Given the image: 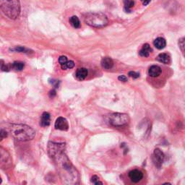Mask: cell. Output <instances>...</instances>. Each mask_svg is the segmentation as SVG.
Wrapping results in <instances>:
<instances>
[{
  "instance_id": "4",
  "label": "cell",
  "mask_w": 185,
  "mask_h": 185,
  "mask_svg": "<svg viewBox=\"0 0 185 185\" xmlns=\"http://www.w3.org/2000/svg\"><path fill=\"white\" fill-rule=\"evenodd\" d=\"M86 24L94 28H103L108 25L109 20L104 13H88L85 18Z\"/></svg>"
},
{
  "instance_id": "1",
  "label": "cell",
  "mask_w": 185,
  "mask_h": 185,
  "mask_svg": "<svg viewBox=\"0 0 185 185\" xmlns=\"http://www.w3.org/2000/svg\"><path fill=\"white\" fill-rule=\"evenodd\" d=\"M64 150V143L49 142L48 144V154L54 162L61 181L66 184H78L80 179L78 171L70 162Z\"/></svg>"
},
{
  "instance_id": "7",
  "label": "cell",
  "mask_w": 185,
  "mask_h": 185,
  "mask_svg": "<svg viewBox=\"0 0 185 185\" xmlns=\"http://www.w3.org/2000/svg\"><path fill=\"white\" fill-rule=\"evenodd\" d=\"M12 164L10 155L3 148H1V166L2 167H9Z\"/></svg>"
},
{
  "instance_id": "23",
  "label": "cell",
  "mask_w": 185,
  "mask_h": 185,
  "mask_svg": "<svg viewBox=\"0 0 185 185\" xmlns=\"http://www.w3.org/2000/svg\"><path fill=\"white\" fill-rule=\"evenodd\" d=\"M59 62L61 65L64 64H65V63L67 62V56H61L59 58Z\"/></svg>"
},
{
  "instance_id": "22",
  "label": "cell",
  "mask_w": 185,
  "mask_h": 185,
  "mask_svg": "<svg viewBox=\"0 0 185 185\" xmlns=\"http://www.w3.org/2000/svg\"><path fill=\"white\" fill-rule=\"evenodd\" d=\"M91 182L92 184L98 185V184H103V182H101L100 180H99V178L98 176L96 175H94L92 176L91 178Z\"/></svg>"
},
{
  "instance_id": "10",
  "label": "cell",
  "mask_w": 185,
  "mask_h": 185,
  "mask_svg": "<svg viewBox=\"0 0 185 185\" xmlns=\"http://www.w3.org/2000/svg\"><path fill=\"white\" fill-rule=\"evenodd\" d=\"M161 68L157 65H153L150 67L148 70V74L152 78H156L161 74Z\"/></svg>"
},
{
  "instance_id": "8",
  "label": "cell",
  "mask_w": 185,
  "mask_h": 185,
  "mask_svg": "<svg viewBox=\"0 0 185 185\" xmlns=\"http://www.w3.org/2000/svg\"><path fill=\"white\" fill-rule=\"evenodd\" d=\"M54 127L56 130H62V131H67L69 129V124L68 121L64 117H58L55 121Z\"/></svg>"
},
{
  "instance_id": "16",
  "label": "cell",
  "mask_w": 185,
  "mask_h": 185,
  "mask_svg": "<svg viewBox=\"0 0 185 185\" xmlns=\"http://www.w3.org/2000/svg\"><path fill=\"white\" fill-rule=\"evenodd\" d=\"M157 60L160 62L164 63V64H168L170 62V56L166 53H162L157 56Z\"/></svg>"
},
{
  "instance_id": "25",
  "label": "cell",
  "mask_w": 185,
  "mask_h": 185,
  "mask_svg": "<svg viewBox=\"0 0 185 185\" xmlns=\"http://www.w3.org/2000/svg\"><path fill=\"white\" fill-rule=\"evenodd\" d=\"M14 50L16 51H20V52H26V51H28L25 48L22 47V46H18V47L15 48Z\"/></svg>"
},
{
  "instance_id": "6",
  "label": "cell",
  "mask_w": 185,
  "mask_h": 185,
  "mask_svg": "<svg viewBox=\"0 0 185 185\" xmlns=\"http://www.w3.org/2000/svg\"><path fill=\"white\" fill-rule=\"evenodd\" d=\"M164 158H165V155L160 149L156 148L153 152V161L154 162V164L156 167L161 168L162 166L163 163H164Z\"/></svg>"
},
{
  "instance_id": "9",
  "label": "cell",
  "mask_w": 185,
  "mask_h": 185,
  "mask_svg": "<svg viewBox=\"0 0 185 185\" xmlns=\"http://www.w3.org/2000/svg\"><path fill=\"white\" fill-rule=\"evenodd\" d=\"M129 177L130 180L133 183H138L143 179V174L141 171L138 170V169H134L130 171Z\"/></svg>"
},
{
  "instance_id": "11",
  "label": "cell",
  "mask_w": 185,
  "mask_h": 185,
  "mask_svg": "<svg viewBox=\"0 0 185 185\" xmlns=\"http://www.w3.org/2000/svg\"><path fill=\"white\" fill-rule=\"evenodd\" d=\"M152 51L153 50H152L150 46L148 44H145L143 46V48L139 52V54H140V56H143V57H148V56H150Z\"/></svg>"
},
{
  "instance_id": "15",
  "label": "cell",
  "mask_w": 185,
  "mask_h": 185,
  "mask_svg": "<svg viewBox=\"0 0 185 185\" xmlns=\"http://www.w3.org/2000/svg\"><path fill=\"white\" fill-rule=\"evenodd\" d=\"M88 71L86 68H80L76 72V78L79 80H84L88 76Z\"/></svg>"
},
{
  "instance_id": "12",
  "label": "cell",
  "mask_w": 185,
  "mask_h": 185,
  "mask_svg": "<svg viewBox=\"0 0 185 185\" xmlns=\"http://www.w3.org/2000/svg\"><path fill=\"white\" fill-rule=\"evenodd\" d=\"M51 121V116L49 113L48 112H44L41 115V118L40 124L42 127H48L50 124Z\"/></svg>"
},
{
  "instance_id": "24",
  "label": "cell",
  "mask_w": 185,
  "mask_h": 185,
  "mask_svg": "<svg viewBox=\"0 0 185 185\" xmlns=\"http://www.w3.org/2000/svg\"><path fill=\"white\" fill-rule=\"evenodd\" d=\"M129 75L131 78H132L133 79H137L140 77V74L138 73H136V72L134 71H131L129 73Z\"/></svg>"
},
{
  "instance_id": "20",
  "label": "cell",
  "mask_w": 185,
  "mask_h": 185,
  "mask_svg": "<svg viewBox=\"0 0 185 185\" xmlns=\"http://www.w3.org/2000/svg\"><path fill=\"white\" fill-rule=\"evenodd\" d=\"M24 66H25V64L23 62H20V61H15L12 65L13 68H14L17 71H21L24 68Z\"/></svg>"
},
{
  "instance_id": "17",
  "label": "cell",
  "mask_w": 185,
  "mask_h": 185,
  "mask_svg": "<svg viewBox=\"0 0 185 185\" xmlns=\"http://www.w3.org/2000/svg\"><path fill=\"white\" fill-rule=\"evenodd\" d=\"M124 10L127 13L131 12V8L133 7L135 4V1L133 0H124Z\"/></svg>"
},
{
  "instance_id": "19",
  "label": "cell",
  "mask_w": 185,
  "mask_h": 185,
  "mask_svg": "<svg viewBox=\"0 0 185 185\" xmlns=\"http://www.w3.org/2000/svg\"><path fill=\"white\" fill-rule=\"evenodd\" d=\"M178 44H179V49H180L183 56L185 57V37L181 38L179 40Z\"/></svg>"
},
{
  "instance_id": "28",
  "label": "cell",
  "mask_w": 185,
  "mask_h": 185,
  "mask_svg": "<svg viewBox=\"0 0 185 185\" xmlns=\"http://www.w3.org/2000/svg\"><path fill=\"white\" fill-rule=\"evenodd\" d=\"M140 1H142V3H143V4L144 5V6H146V5H148L149 3L150 2L151 0H140Z\"/></svg>"
},
{
  "instance_id": "26",
  "label": "cell",
  "mask_w": 185,
  "mask_h": 185,
  "mask_svg": "<svg viewBox=\"0 0 185 185\" xmlns=\"http://www.w3.org/2000/svg\"><path fill=\"white\" fill-rule=\"evenodd\" d=\"M0 135H1V140H2L3 139H4V138H6V137L7 136V132L6 130H4L3 129H1Z\"/></svg>"
},
{
  "instance_id": "21",
  "label": "cell",
  "mask_w": 185,
  "mask_h": 185,
  "mask_svg": "<svg viewBox=\"0 0 185 185\" xmlns=\"http://www.w3.org/2000/svg\"><path fill=\"white\" fill-rule=\"evenodd\" d=\"M61 69L66 70L67 69H72L75 67V62L73 61H67V62L65 64L61 65Z\"/></svg>"
},
{
  "instance_id": "13",
  "label": "cell",
  "mask_w": 185,
  "mask_h": 185,
  "mask_svg": "<svg viewBox=\"0 0 185 185\" xmlns=\"http://www.w3.org/2000/svg\"><path fill=\"white\" fill-rule=\"evenodd\" d=\"M101 66L106 70H110L114 66V61L110 57H104L101 60Z\"/></svg>"
},
{
  "instance_id": "2",
  "label": "cell",
  "mask_w": 185,
  "mask_h": 185,
  "mask_svg": "<svg viewBox=\"0 0 185 185\" xmlns=\"http://www.w3.org/2000/svg\"><path fill=\"white\" fill-rule=\"evenodd\" d=\"M8 132L18 141H28L34 138L36 132L30 127L22 124H12L7 128Z\"/></svg>"
},
{
  "instance_id": "27",
  "label": "cell",
  "mask_w": 185,
  "mask_h": 185,
  "mask_svg": "<svg viewBox=\"0 0 185 185\" xmlns=\"http://www.w3.org/2000/svg\"><path fill=\"white\" fill-rule=\"evenodd\" d=\"M118 79H119V80H120V81H122V82L127 81V78L126 76H124V75H121V76H119V78H118Z\"/></svg>"
},
{
  "instance_id": "18",
  "label": "cell",
  "mask_w": 185,
  "mask_h": 185,
  "mask_svg": "<svg viewBox=\"0 0 185 185\" xmlns=\"http://www.w3.org/2000/svg\"><path fill=\"white\" fill-rule=\"evenodd\" d=\"M70 23L72 26L75 28H78L80 27V22L77 16H73L70 18Z\"/></svg>"
},
{
  "instance_id": "5",
  "label": "cell",
  "mask_w": 185,
  "mask_h": 185,
  "mask_svg": "<svg viewBox=\"0 0 185 185\" xmlns=\"http://www.w3.org/2000/svg\"><path fill=\"white\" fill-rule=\"evenodd\" d=\"M130 121V117L124 113H114L109 116V123L114 127H123Z\"/></svg>"
},
{
  "instance_id": "14",
  "label": "cell",
  "mask_w": 185,
  "mask_h": 185,
  "mask_svg": "<svg viewBox=\"0 0 185 185\" xmlns=\"http://www.w3.org/2000/svg\"><path fill=\"white\" fill-rule=\"evenodd\" d=\"M154 46H155V48L158 49H163L166 47V41L165 39L162 37H158L153 42Z\"/></svg>"
},
{
  "instance_id": "3",
  "label": "cell",
  "mask_w": 185,
  "mask_h": 185,
  "mask_svg": "<svg viewBox=\"0 0 185 185\" xmlns=\"http://www.w3.org/2000/svg\"><path fill=\"white\" fill-rule=\"evenodd\" d=\"M1 10L4 15L12 20H15L20 13L19 0H0Z\"/></svg>"
}]
</instances>
